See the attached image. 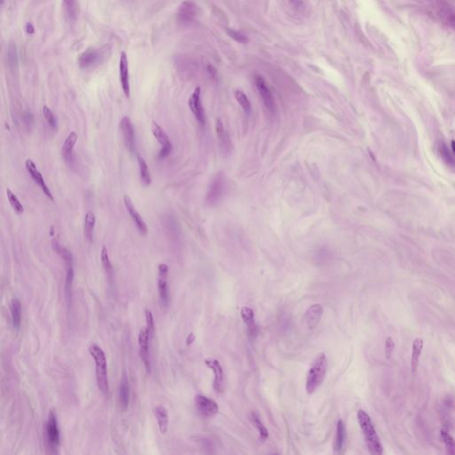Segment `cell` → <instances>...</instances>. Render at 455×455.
<instances>
[{
    "label": "cell",
    "mask_w": 455,
    "mask_h": 455,
    "mask_svg": "<svg viewBox=\"0 0 455 455\" xmlns=\"http://www.w3.org/2000/svg\"><path fill=\"white\" fill-rule=\"evenodd\" d=\"M152 132L154 137L157 139V142H159L161 145V150L158 153V158L159 159L167 158L170 155L172 150H173V146H172V143L168 135L163 130V128L157 122H154V121L152 123Z\"/></svg>",
    "instance_id": "52a82bcc"
},
{
    "label": "cell",
    "mask_w": 455,
    "mask_h": 455,
    "mask_svg": "<svg viewBox=\"0 0 455 455\" xmlns=\"http://www.w3.org/2000/svg\"><path fill=\"white\" fill-rule=\"evenodd\" d=\"M439 15L445 24L455 29V9L445 3H441Z\"/></svg>",
    "instance_id": "484cf974"
},
{
    "label": "cell",
    "mask_w": 455,
    "mask_h": 455,
    "mask_svg": "<svg viewBox=\"0 0 455 455\" xmlns=\"http://www.w3.org/2000/svg\"><path fill=\"white\" fill-rule=\"evenodd\" d=\"M195 405L199 414L206 418L216 415L219 412V406L216 402L202 395L196 396Z\"/></svg>",
    "instance_id": "7c38bea8"
},
{
    "label": "cell",
    "mask_w": 455,
    "mask_h": 455,
    "mask_svg": "<svg viewBox=\"0 0 455 455\" xmlns=\"http://www.w3.org/2000/svg\"><path fill=\"white\" fill-rule=\"evenodd\" d=\"M194 339H195V337H194L193 333H191V334H190V336H189V338L187 339V344H191V343H193Z\"/></svg>",
    "instance_id": "f6af8a7d"
},
{
    "label": "cell",
    "mask_w": 455,
    "mask_h": 455,
    "mask_svg": "<svg viewBox=\"0 0 455 455\" xmlns=\"http://www.w3.org/2000/svg\"><path fill=\"white\" fill-rule=\"evenodd\" d=\"M123 200H124V205H125L126 209L128 211L129 216H131V218L133 220V222L136 226L137 230H139V232L142 235H146L148 233L147 224H146V222L144 221V220L142 219V216L139 214V212L136 210L135 206H133V203H132V199L130 198V196L126 195V196H124Z\"/></svg>",
    "instance_id": "4fadbf2b"
},
{
    "label": "cell",
    "mask_w": 455,
    "mask_h": 455,
    "mask_svg": "<svg viewBox=\"0 0 455 455\" xmlns=\"http://www.w3.org/2000/svg\"><path fill=\"white\" fill-rule=\"evenodd\" d=\"M4 3H5V0H0V5H1V6L4 5Z\"/></svg>",
    "instance_id": "7dc6e473"
},
{
    "label": "cell",
    "mask_w": 455,
    "mask_h": 455,
    "mask_svg": "<svg viewBox=\"0 0 455 455\" xmlns=\"http://www.w3.org/2000/svg\"><path fill=\"white\" fill-rule=\"evenodd\" d=\"M322 314H323V308L319 304L313 305L308 308V311L306 312L305 317H304V321L308 329H314L317 327V325L320 321V318L322 317Z\"/></svg>",
    "instance_id": "ffe728a7"
},
{
    "label": "cell",
    "mask_w": 455,
    "mask_h": 455,
    "mask_svg": "<svg viewBox=\"0 0 455 455\" xmlns=\"http://www.w3.org/2000/svg\"><path fill=\"white\" fill-rule=\"evenodd\" d=\"M89 353L95 362L96 381L99 390L103 395L108 396L109 393V385L107 373V359L105 353L96 344H93L89 347Z\"/></svg>",
    "instance_id": "7a4b0ae2"
},
{
    "label": "cell",
    "mask_w": 455,
    "mask_h": 455,
    "mask_svg": "<svg viewBox=\"0 0 455 455\" xmlns=\"http://www.w3.org/2000/svg\"><path fill=\"white\" fill-rule=\"evenodd\" d=\"M78 138L79 137H78L77 132H70L68 137L66 138L62 147V156L65 163L69 165V167H72L75 162L74 149H75L76 143L78 142Z\"/></svg>",
    "instance_id": "2e32d148"
},
{
    "label": "cell",
    "mask_w": 455,
    "mask_h": 455,
    "mask_svg": "<svg viewBox=\"0 0 455 455\" xmlns=\"http://www.w3.org/2000/svg\"><path fill=\"white\" fill-rule=\"evenodd\" d=\"M235 98L238 101V103L241 105L243 109L245 110V112L247 115H250V113L252 111V105L246 94L241 90H237L235 92Z\"/></svg>",
    "instance_id": "e575fe53"
},
{
    "label": "cell",
    "mask_w": 455,
    "mask_h": 455,
    "mask_svg": "<svg viewBox=\"0 0 455 455\" xmlns=\"http://www.w3.org/2000/svg\"><path fill=\"white\" fill-rule=\"evenodd\" d=\"M241 316L247 326V330H248L250 335L255 337L258 333V328L255 323L254 310L249 307H244L241 309Z\"/></svg>",
    "instance_id": "44dd1931"
},
{
    "label": "cell",
    "mask_w": 455,
    "mask_h": 455,
    "mask_svg": "<svg viewBox=\"0 0 455 455\" xmlns=\"http://www.w3.org/2000/svg\"><path fill=\"white\" fill-rule=\"evenodd\" d=\"M291 4L295 5L297 8H300L303 6V2L301 0H288Z\"/></svg>",
    "instance_id": "ee69618b"
},
{
    "label": "cell",
    "mask_w": 455,
    "mask_h": 455,
    "mask_svg": "<svg viewBox=\"0 0 455 455\" xmlns=\"http://www.w3.org/2000/svg\"><path fill=\"white\" fill-rule=\"evenodd\" d=\"M118 396H119V402L123 409H127L130 402V387H129L128 377L125 372L123 373L122 379L119 384Z\"/></svg>",
    "instance_id": "7402d4cb"
},
{
    "label": "cell",
    "mask_w": 455,
    "mask_h": 455,
    "mask_svg": "<svg viewBox=\"0 0 455 455\" xmlns=\"http://www.w3.org/2000/svg\"><path fill=\"white\" fill-rule=\"evenodd\" d=\"M189 107L201 126L206 124V114L201 100V88L196 87L189 99Z\"/></svg>",
    "instance_id": "8fae6325"
},
{
    "label": "cell",
    "mask_w": 455,
    "mask_h": 455,
    "mask_svg": "<svg viewBox=\"0 0 455 455\" xmlns=\"http://www.w3.org/2000/svg\"><path fill=\"white\" fill-rule=\"evenodd\" d=\"M120 131L122 133L123 139L128 151L131 153L136 152V142H135V130L132 125V120L128 117H124L119 124Z\"/></svg>",
    "instance_id": "ba28073f"
},
{
    "label": "cell",
    "mask_w": 455,
    "mask_h": 455,
    "mask_svg": "<svg viewBox=\"0 0 455 455\" xmlns=\"http://www.w3.org/2000/svg\"><path fill=\"white\" fill-rule=\"evenodd\" d=\"M21 308L20 301L17 298H14L11 303V318L12 325L15 331H19L21 326Z\"/></svg>",
    "instance_id": "83f0119b"
},
{
    "label": "cell",
    "mask_w": 455,
    "mask_h": 455,
    "mask_svg": "<svg viewBox=\"0 0 455 455\" xmlns=\"http://www.w3.org/2000/svg\"><path fill=\"white\" fill-rule=\"evenodd\" d=\"M119 79L123 93L127 98L130 97V82H129V69H128V56L125 52L120 54L119 58Z\"/></svg>",
    "instance_id": "e0dca14e"
},
{
    "label": "cell",
    "mask_w": 455,
    "mask_h": 455,
    "mask_svg": "<svg viewBox=\"0 0 455 455\" xmlns=\"http://www.w3.org/2000/svg\"><path fill=\"white\" fill-rule=\"evenodd\" d=\"M96 216L92 211H88L84 219V235L87 239L92 242L93 239V232L95 229Z\"/></svg>",
    "instance_id": "603a6c76"
},
{
    "label": "cell",
    "mask_w": 455,
    "mask_h": 455,
    "mask_svg": "<svg viewBox=\"0 0 455 455\" xmlns=\"http://www.w3.org/2000/svg\"><path fill=\"white\" fill-rule=\"evenodd\" d=\"M168 266L167 264H159L158 266V278H157V286L161 303L164 306H167L169 297H168Z\"/></svg>",
    "instance_id": "5bb4252c"
},
{
    "label": "cell",
    "mask_w": 455,
    "mask_h": 455,
    "mask_svg": "<svg viewBox=\"0 0 455 455\" xmlns=\"http://www.w3.org/2000/svg\"><path fill=\"white\" fill-rule=\"evenodd\" d=\"M101 260H102L103 268L105 269V272L107 273L108 277H111L113 275V266L109 259V256H108V250L105 246H103L102 248Z\"/></svg>",
    "instance_id": "d590c367"
},
{
    "label": "cell",
    "mask_w": 455,
    "mask_h": 455,
    "mask_svg": "<svg viewBox=\"0 0 455 455\" xmlns=\"http://www.w3.org/2000/svg\"><path fill=\"white\" fill-rule=\"evenodd\" d=\"M206 366L210 368L211 370L215 374V380H214V390L218 393H221L223 391V370L222 367L220 366V362L214 358H208L205 360Z\"/></svg>",
    "instance_id": "d6986e66"
},
{
    "label": "cell",
    "mask_w": 455,
    "mask_h": 455,
    "mask_svg": "<svg viewBox=\"0 0 455 455\" xmlns=\"http://www.w3.org/2000/svg\"><path fill=\"white\" fill-rule=\"evenodd\" d=\"M422 349H423V341L421 338H417L414 340L413 344H412V351L411 369L412 372L413 373H415L418 369L419 360L421 357Z\"/></svg>",
    "instance_id": "d4e9b609"
},
{
    "label": "cell",
    "mask_w": 455,
    "mask_h": 455,
    "mask_svg": "<svg viewBox=\"0 0 455 455\" xmlns=\"http://www.w3.org/2000/svg\"><path fill=\"white\" fill-rule=\"evenodd\" d=\"M344 439H345V428H344L343 421L340 420L337 424L336 438H335V444H334V449L336 452H340L343 449Z\"/></svg>",
    "instance_id": "1f68e13d"
},
{
    "label": "cell",
    "mask_w": 455,
    "mask_h": 455,
    "mask_svg": "<svg viewBox=\"0 0 455 455\" xmlns=\"http://www.w3.org/2000/svg\"><path fill=\"white\" fill-rule=\"evenodd\" d=\"M255 82L256 88L258 90L260 95L262 99V102L264 103L265 107L268 108L269 112L274 113L276 111L275 99L273 95H272L270 89L268 87V85L266 83L265 79L261 76H256Z\"/></svg>",
    "instance_id": "30bf717a"
},
{
    "label": "cell",
    "mask_w": 455,
    "mask_h": 455,
    "mask_svg": "<svg viewBox=\"0 0 455 455\" xmlns=\"http://www.w3.org/2000/svg\"><path fill=\"white\" fill-rule=\"evenodd\" d=\"M43 114H44V118L45 120L48 123L51 128L53 129H55L57 128V120H56V118L54 115V113L52 112V110L50 109L46 105H44L43 107Z\"/></svg>",
    "instance_id": "74e56055"
},
{
    "label": "cell",
    "mask_w": 455,
    "mask_h": 455,
    "mask_svg": "<svg viewBox=\"0 0 455 455\" xmlns=\"http://www.w3.org/2000/svg\"><path fill=\"white\" fill-rule=\"evenodd\" d=\"M138 165H139V169H140V178L142 183L144 186H149L152 182V177L151 173L149 171L147 163L144 160V158L140 156H138Z\"/></svg>",
    "instance_id": "f1b7e54d"
},
{
    "label": "cell",
    "mask_w": 455,
    "mask_h": 455,
    "mask_svg": "<svg viewBox=\"0 0 455 455\" xmlns=\"http://www.w3.org/2000/svg\"><path fill=\"white\" fill-rule=\"evenodd\" d=\"M145 318H146V324H147L146 330L150 334V337L152 339L153 335H154V333H155V322H154V318H153L152 311H150L148 309L145 310Z\"/></svg>",
    "instance_id": "f35d334b"
},
{
    "label": "cell",
    "mask_w": 455,
    "mask_h": 455,
    "mask_svg": "<svg viewBox=\"0 0 455 455\" xmlns=\"http://www.w3.org/2000/svg\"><path fill=\"white\" fill-rule=\"evenodd\" d=\"M7 62L9 64V67L13 70H15L18 67V53H17V48L15 43L11 42L8 45V50H7Z\"/></svg>",
    "instance_id": "4dcf8cb0"
},
{
    "label": "cell",
    "mask_w": 455,
    "mask_h": 455,
    "mask_svg": "<svg viewBox=\"0 0 455 455\" xmlns=\"http://www.w3.org/2000/svg\"><path fill=\"white\" fill-rule=\"evenodd\" d=\"M25 167H26L27 171H28L29 174L31 177V179L40 186V189L45 194V196H47L50 200L54 202V195H53L52 191L50 190L49 187L47 186L46 182L44 181V177L42 175V173H40V170L38 169V167L36 166L34 162L32 161L31 159H27L25 162Z\"/></svg>",
    "instance_id": "9c48e42d"
},
{
    "label": "cell",
    "mask_w": 455,
    "mask_h": 455,
    "mask_svg": "<svg viewBox=\"0 0 455 455\" xmlns=\"http://www.w3.org/2000/svg\"><path fill=\"white\" fill-rule=\"evenodd\" d=\"M101 53L97 50L93 48L86 50L79 55V68L83 70L93 69L96 65H98L101 62Z\"/></svg>",
    "instance_id": "9a60e30c"
},
{
    "label": "cell",
    "mask_w": 455,
    "mask_h": 455,
    "mask_svg": "<svg viewBox=\"0 0 455 455\" xmlns=\"http://www.w3.org/2000/svg\"><path fill=\"white\" fill-rule=\"evenodd\" d=\"M45 435H46V442L50 450L54 454L58 453L60 447V430L58 427V421L54 412H50L48 415V421L46 423L45 429Z\"/></svg>",
    "instance_id": "277c9868"
},
{
    "label": "cell",
    "mask_w": 455,
    "mask_h": 455,
    "mask_svg": "<svg viewBox=\"0 0 455 455\" xmlns=\"http://www.w3.org/2000/svg\"><path fill=\"white\" fill-rule=\"evenodd\" d=\"M228 34L230 35V37L235 41L241 44H246L248 42V38L245 34H243L242 32L238 31V30H228Z\"/></svg>",
    "instance_id": "ab89813d"
},
{
    "label": "cell",
    "mask_w": 455,
    "mask_h": 455,
    "mask_svg": "<svg viewBox=\"0 0 455 455\" xmlns=\"http://www.w3.org/2000/svg\"><path fill=\"white\" fill-rule=\"evenodd\" d=\"M225 190V178L222 173H218L213 181L206 194V203L209 206H215L223 196Z\"/></svg>",
    "instance_id": "5b68a950"
},
{
    "label": "cell",
    "mask_w": 455,
    "mask_h": 455,
    "mask_svg": "<svg viewBox=\"0 0 455 455\" xmlns=\"http://www.w3.org/2000/svg\"><path fill=\"white\" fill-rule=\"evenodd\" d=\"M438 151L444 161L452 168H455V157L453 156L448 148L446 147L444 142H441L438 146Z\"/></svg>",
    "instance_id": "836d02e7"
},
{
    "label": "cell",
    "mask_w": 455,
    "mask_h": 455,
    "mask_svg": "<svg viewBox=\"0 0 455 455\" xmlns=\"http://www.w3.org/2000/svg\"><path fill=\"white\" fill-rule=\"evenodd\" d=\"M327 368L328 361L325 355L323 353L318 355L308 371L306 382V390L308 394H312L321 385L327 372Z\"/></svg>",
    "instance_id": "3957f363"
},
{
    "label": "cell",
    "mask_w": 455,
    "mask_h": 455,
    "mask_svg": "<svg viewBox=\"0 0 455 455\" xmlns=\"http://www.w3.org/2000/svg\"><path fill=\"white\" fill-rule=\"evenodd\" d=\"M251 420L253 424L255 426L257 431H259L260 436L261 440H266L269 437V431L266 429V427L263 425V423L260 421L258 415L255 412H252L251 414Z\"/></svg>",
    "instance_id": "d6a6232c"
},
{
    "label": "cell",
    "mask_w": 455,
    "mask_h": 455,
    "mask_svg": "<svg viewBox=\"0 0 455 455\" xmlns=\"http://www.w3.org/2000/svg\"><path fill=\"white\" fill-rule=\"evenodd\" d=\"M197 15V5L193 1L187 0L179 6V9L177 12V21L183 26H189L196 21Z\"/></svg>",
    "instance_id": "8992f818"
},
{
    "label": "cell",
    "mask_w": 455,
    "mask_h": 455,
    "mask_svg": "<svg viewBox=\"0 0 455 455\" xmlns=\"http://www.w3.org/2000/svg\"><path fill=\"white\" fill-rule=\"evenodd\" d=\"M395 348V343L391 337L387 338L386 343H385V355L388 359L391 357L392 353L394 351Z\"/></svg>",
    "instance_id": "b9f144b4"
},
{
    "label": "cell",
    "mask_w": 455,
    "mask_h": 455,
    "mask_svg": "<svg viewBox=\"0 0 455 455\" xmlns=\"http://www.w3.org/2000/svg\"><path fill=\"white\" fill-rule=\"evenodd\" d=\"M154 415L157 419V424L161 434H166L168 429L169 418H168V412L167 408L164 406H158L154 408Z\"/></svg>",
    "instance_id": "cb8c5ba5"
},
{
    "label": "cell",
    "mask_w": 455,
    "mask_h": 455,
    "mask_svg": "<svg viewBox=\"0 0 455 455\" xmlns=\"http://www.w3.org/2000/svg\"><path fill=\"white\" fill-rule=\"evenodd\" d=\"M6 196H7V199L9 201L12 208L15 210V213H17L18 215L23 214L24 207L22 205V203L18 199V197L15 196V193L11 191L9 188L6 189Z\"/></svg>",
    "instance_id": "f546056e"
},
{
    "label": "cell",
    "mask_w": 455,
    "mask_h": 455,
    "mask_svg": "<svg viewBox=\"0 0 455 455\" xmlns=\"http://www.w3.org/2000/svg\"><path fill=\"white\" fill-rule=\"evenodd\" d=\"M216 132H217V135L219 138L220 147L222 149L223 152H230V147H231L230 136L226 132L225 128L223 127V124L220 120H218L216 123Z\"/></svg>",
    "instance_id": "4316f807"
},
{
    "label": "cell",
    "mask_w": 455,
    "mask_h": 455,
    "mask_svg": "<svg viewBox=\"0 0 455 455\" xmlns=\"http://www.w3.org/2000/svg\"><path fill=\"white\" fill-rule=\"evenodd\" d=\"M452 147H453V151L455 153V141H452Z\"/></svg>",
    "instance_id": "bcb514c9"
},
{
    "label": "cell",
    "mask_w": 455,
    "mask_h": 455,
    "mask_svg": "<svg viewBox=\"0 0 455 455\" xmlns=\"http://www.w3.org/2000/svg\"><path fill=\"white\" fill-rule=\"evenodd\" d=\"M441 436L444 440L448 454L455 455V441L445 431H441Z\"/></svg>",
    "instance_id": "8d00e7d4"
},
{
    "label": "cell",
    "mask_w": 455,
    "mask_h": 455,
    "mask_svg": "<svg viewBox=\"0 0 455 455\" xmlns=\"http://www.w3.org/2000/svg\"><path fill=\"white\" fill-rule=\"evenodd\" d=\"M25 30H26L27 34L33 35L35 33L34 26L31 24L30 22H28L25 26Z\"/></svg>",
    "instance_id": "7bdbcfd3"
},
{
    "label": "cell",
    "mask_w": 455,
    "mask_h": 455,
    "mask_svg": "<svg viewBox=\"0 0 455 455\" xmlns=\"http://www.w3.org/2000/svg\"><path fill=\"white\" fill-rule=\"evenodd\" d=\"M357 420L362 430L369 452L373 455H382L383 448L370 416L366 412L359 410L357 412Z\"/></svg>",
    "instance_id": "6da1fadb"
},
{
    "label": "cell",
    "mask_w": 455,
    "mask_h": 455,
    "mask_svg": "<svg viewBox=\"0 0 455 455\" xmlns=\"http://www.w3.org/2000/svg\"><path fill=\"white\" fill-rule=\"evenodd\" d=\"M64 6L68 15L72 18L76 16V0H64Z\"/></svg>",
    "instance_id": "60d3db41"
},
{
    "label": "cell",
    "mask_w": 455,
    "mask_h": 455,
    "mask_svg": "<svg viewBox=\"0 0 455 455\" xmlns=\"http://www.w3.org/2000/svg\"><path fill=\"white\" fill-rule=\"evenodd\" d=\"M150 334L147 330H142L139 333V346H140V355L142 358L144 367L146 368L147 372L150 373L152 370L151 360H150Z\"/></svg>",
    "instance_id": "ac0fdd59"
}]
</instances>
